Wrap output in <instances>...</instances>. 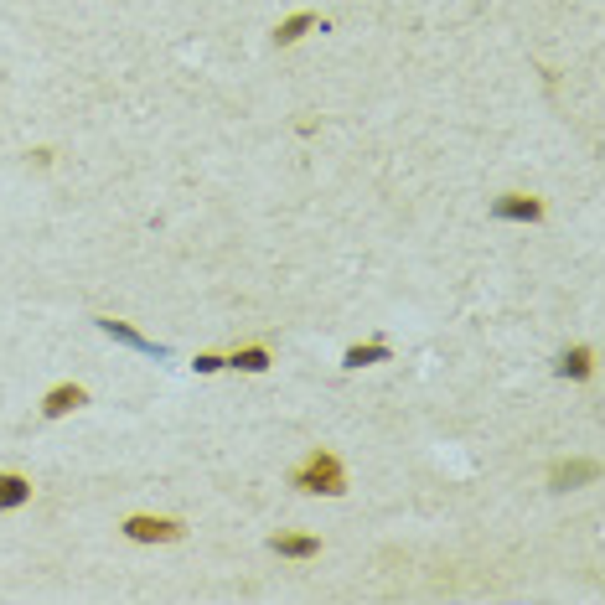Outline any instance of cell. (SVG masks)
I'll return each mask as SVG.
<instances>
[{
  "label": "cell",
  "instance_id": "8fae6325",
  "mask_svg": "<svg viewBox=\"0 0 605 605\" xmlns=\"http://www.w3.org/2000/svg\"><path fill=\"white\" fill-rule=\"evenodd\" d=\"M32 502V481L16 477V471H0V512H16Z\"/></svg>",
  "mask_w": 605,
  "mask_h": 605
},
{
  "label": "cell",
  "instance_id": "6da1fadb",
  "mask_svg": "<svg viewBox=\"0 0 605 605\" xmlns=\"http://www.w3.org/2000/svg\"><path fill=\"white\" fill-rule=\"evenodd\" d=\"M290 487L305 497H342L347 492V466L336 461L332 450H311V456L290 471Z\"/></svg>",
  "mask_w": 605,
  "mask_h": 605
},
{
  "label": "cell",
  "instance_id": "52a82bcc",
  "mask_svg": "<svg viewBox=\"0 0 605 605\" xmlns=\"http://www.w3.org/2000/svg\"><path fill=\"white\" fill-rule=\"evenodd\" d=\"M311 32H332V21H321L316 11H295V16H285L274 26V47H295V42Z\"/></svg>",
  "mask_w": 605,
  "mask_h": 605
},
{
  "label": "cell",
  "instance_id": "4fadbf2b",
  "mask_svg": "<svg viewBox=\"0 0 605 605\" xmlns=\"http://www.w3.org/2000/svg\"><path fill=\"white\" fill-rule=\"evenodd\" d=\"M223 352H197V357H191V373H202V378H212V373H223Z\"/></svg>",
  "mask_w": 605,
  "mask_h": 605
},
{
  "label": "cell",
  "instance_id": "9c48e42d",
  "mask_svg": "<svg viewBox=\"0 0 605 605\" xmlns=\"http://www.w3.org/2000/svg\"><path fill=\"white\" fill-rule=\"evenodd\" d=\"M270 554H280V559H316L321 554V538H316V533H274Z\"/></svg>",
  "mask_w": 605,
  "mask_h": 605
},
{
  "label": "cell",
  "instance_id": "7c38bea8",
  "mask_svg": "<svg viewBox=\"0 0 605 605\" xmlns=\"http://www.w3.org/2000/svg\"><path fill=\"white\" fill-rule=\"evenodd\" d=\"M223 363H228V367H239V373H270V363H274V357H270V347L249 342V347H233V352L223 357Z\"/></svg>",
  "mask_w": 605,
  "mask_h": 605
},
{
  "label": "cell",
  "instance_id": "ba28073f",
  "mask_svg": "<svg viewBox=\"0 0 605 605\" xmlns=\"http://www.w3.org/2000/svg\"><path fill=\"white\" fill-rule=\"evenodd\" d=\"M554 373L559 378H569V383H585L590 373H595V347H585V342H579V347H564L559 352V363H554Z\"/></svg>",
  "mask_w": 605,
  "mask_h": 605
},
{
  "label": "cell",
  "instance_id": "7a4b0ae2",
  "mask_svg": "<svg viewBox=\"0 0 605 605\" xmlns=\"http://www.w3.org/2000/svg\"><path fill=\"white\" fill-rule=\"evenodd\" d=\"M129 543H181L187 538V523L181 518H156V512H129L125 523H119Z\"/></svg>",
  "mask_w": 605,
  "mask_h": 605
},
{
  "label": "cell",
  "instance_id": "8992f818",
  "mask_svg": "<svg viewBox=\"0 0 605 605\" xmlns=\"http://www.w3.org/2000/svg\"><path fill=\"white\" fill-rule=\"evenodd\" d=\"M83 404H88V388H83V383H57V388L42 394V419H67L73 409H83Z\"/></svg>",
  "mask_w": 605,
  "mask_h": 605
},
{
  "label": "cell",
  "instance_id": "30bf717a",
  "mask_svg": "<svg viewBox=\"0 0 605 605\" xmlns=\"http://www.w3.org/2000/svg\"><path fill=\"white\" fill-rule=\"evenodd\" d=\"M394 352H388V342H357V347H347L342 352V367L347 373H357V367H378V363H388Z\"/></svg>",
  "mask_w": 605,
  "mask_h": 605
},
{
  "label": "cell",
  "instance_id": "5bb4252c",
  "mask_svg": "<svg viewBox=\"0 0 605 605\" xmlns=\"http://www.w3.org/2000/svg\"><path fill=\"white\" fill-rule=\"evenodd\" d=\"M26 160H32L36 171H47V166H52V150H47V145H42V150H32V156H26Z\"/></svg>",
  "mask_w": 605,
  "mask_h": 605
},
{
  "label": "cell",
  "instance_id": "277c9868",
  "mask_svg": "<svg viewBox=\"0 0 605 605\" xmlns=\"http://www.w3.org/2000/svg\"><path fill=\"white\" fill-rule=\"evenodd\" d=\"M590 481H600V461H590V456L549 466V487H554V492H579V487H590Z\"/></svg>",
  "mask_w": 605,
  "mask_h": 605
},
{
  "label": "cell",
  "instance_id": "5b68a950",
  "mask_svg": "<svg viewBox=\"0 0 605 605\" xmlns=\"http://www.w3.org/2000/svg\"><path fill=\"white\" fill-rule=\"evenodd\" d=\"M94 326L104 336H114V342H125V347H135L140 352V357H166V347H160V342H150V336L145 332H135V326H129V321H114V316H94Z\"/></svg>",
  "mask_w": 605,
  "mask_h": 605
},
{
  "label": "cell",
  "instance_id": "3957f363",
  "mask_svg": "<svg viewBox=\"0 0 605 605\" xmlns=\"http://www.w3.org/2000/svg\"><path fill=\"white\" fill-rule=\"evenodd\" d=\"M543 197H533V191H502V197H492V218L497 223H543Z\"/></svg>",
  "mask_w": 605,
  "mask_h": 605
}]
</instances>
